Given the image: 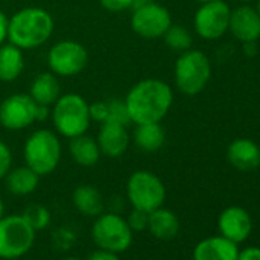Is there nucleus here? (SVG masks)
<instances>
[{
    "label": "nucleus",
    "mask_w": 260,
    "mask_h": 260,
    "mask_svg": "<svg viewBox=\"0 0 260 260\" xmlns=\"http://www.w3.org/2000/svg\"><path fill=\"white\" fill-rule=\"evenodd\" d=\"M96 143L101 155H106L109 158H119L121 155L125 153L128 147L130 135L124 124L104 121L101 122Z\"/></svg>",
    "instance_id": "obj_15"
},
{
    "label": "nucleus",
    "mask_w": 260,
    "mask_h": 260,
    "mask_svg": "<svg viewBox=\"0 0 260 260\" xmlns=\"http://www.w3.org/2000/svg\"><path fill=\"white\" fill-rule=\"evenodd\" d=\"M104 10L110 13H121L132 8L134 0H100Z\"/></svg>",
    "instance_id": "obj_31"
},
{
    "label": "nucleus",
    "mask_w": 260,
    "mask_h": 260,
    "mask_svg": "<svg viewBox=\"0 0 260 260\" xmlns=\"http://www.w3.org/2000/svg\"><path fill=\"white\" fill-rule=\"evenodd\" d=\"M8 17L4 11H0V46L8 40Z\"/></svg>",
    "instance_id": "obj_34"
},
{
    "label": "nucleus",
    "mask_w": 260,
    "mask_h": 260,
    "mask_svg": "<svg viewBox=\"0 0 260 260\" xmlns=\"http://www.w3.org/2000/svg\"><path fill=\"white\" fill-rule=\"evenodd\" d=\"M127 199L134 208L152 213L162 207L166 201V187L152 172H135L127 181Z\"/></svg>",
    "instance_id": "obj_7"
},
{
    "label": "nucleus",
    "mask_w": 260,
    "mask_h": 260,
    "mask_svg": "<svg viewBox=\"0 0 260 260\" xmlns=\"http://www.w3.org/2000/svg\"><path fill=\"white\" fill-rule=\"evenodd\" d=\"M22 216L26 219V222L36 231L45 230L49 225V222H51V213L48 211L46 207H43L40 204H32V205L26 207V210L23 211Z\"/></svg>",
    "instance_id": "obj_26"
},
{
    "label": "nucleus",
    "mask_w": 260,
    "mask_h": 260,
    "mask_svg": "<svg viewBox=\"0 0 260 260\" xmlns=\"http://www.w3.org/2000/svg\"><path fill=\"white\" fill-rule=\"evenodd\" d=\"M29 96L40 106H54L60 96V83L52 72H43L34 78L29 89Z\"/></svg>",
    "instance_id": "obj_20"
},
{
    "label": "nucleus",
    "mask_w": 260,
    "mask_h": 260,
    "mask_svg": "<svg viewBox=\"0 0 260 260\" xmlns=\"http://www.w3.org/2000/svg\"><path fill=\"white\" fill-rule=\"evenodd\" d=\"M64 260H80V258H77V257H69V258H64Z\"/></svg>",
    "instance_id": "obj_40"
},
{
    "label": "nucleus",
    "mask_w": 260,
    "mask_h": 260,
    "mask_svg": "<svg viewBox=\"0 0 260 260\" xmlns=\"http://www.w3.org/2000/svg\"><path fill=\"white\" fill-rule=\"evenodd\" d=\"M51 115L57 132L69 140L86 134L90 125L89 103L78 93L60 95Z\"/></svg>",
    "instance_id": "obj_3"
},
{
    "label": "nucleus",
    "mask_w": 260,
    "mask_h": 260,
    "mask_svg": "<svg viewBox=\"0 0 260 260\" xmlns=\"http://www.w3.org/2000/svg\"><path fill=\"white\" fill-rule=\"evenodd\" d=\"M51 115L49 112V106H37V121H45L48 116Z\"/></svg>",
    "instance_id": "obj_36"
},
{
    "label": "nucleus",
    "mask_w": 260,
    "mask_h": 260,
    "mask_svg": "<svg viewBox=\"0 0 260 260\" xmlns=\"http://www.w3.org/2000/svg\"><path fill=\"white\" fill-rule=\"evenodd\" d=\"M149 231L159 240H170L179 233L178 216L167 208H156L149 213Z\"/></svg>",
    "instance_id": "obj_19"
},
{
    "label": "nucleus",
    "mask_w": 260,
    "mask_h": 260,
    "mask_svg": "<svg viewBox=\"0 0 260 260\" xmlns=\"http://www.w3.org/2000/svg\"><path fill=\"white\" fill-rule=\"evenodd\" d=\"M52 32L54 19L43 8H23L8 20V40L22 51L45 45Z\"/></svg>",
    "instance_id": "obj_2"
},
{
    "label": "nucleus",
    "mask_w": 260,
    "mask_h": 260,
    "mask_svg": "<svg viewBox=\"0 0 260 260\" xmlns=\"http://www.w3.org/2000/svg\"><path fill=\"white\" fill-rule=\"evenodd\" d=\"M237 260H260V248L249 246V248L239 251Z\"/></svg>",
    "instance_id": "obj_33"
},
{
    "label": "nucleus",
    "mask_w": 260,
    "mask_h": 260,
    "mask_svg": "<svg viewBox=\"0 0 260 260\" xmlns=\"http://www.w3.org/2000/svg\"><path fill=\"white\" fill-rule=\"evenodd\" d=\"M172 25V16L169 10L155 0L149 2L147 5L132 10V17H130V26L134 32L147 40L161 39L166 31Z\"/></svg>",
    "instance_id": "obj_10"
},
{
    "label": "nucleus",
    "mask_w": 260,
    "mask_h": 260,
    "mask_svg": "<svg viewBox=\"0 0 260 260\" xmlns=\"http://www.w3.org/2000/svg\"><path fill=\"white\" fill-rule=\"evenodd\" d=\"M92 239L101 249L122 252L132 245L134 231L127 220L116 213H101L92 226Z\"/></svg>",
    "instance_id": "obj_6"
},
{
    "label": "nucleus",
    "mask_w": 260,
    "mask_h": 260,
    "mask_svg": "<svg viewBox=\"0 0 260 260\" xmlns=\"http://www.w3.org/2000/svg\"><path fill=\"white\" fill-rule=\"evenodd\" d=\"M69 153H71L72 159L78 166H83V167L95 166L100 161V156H101L96 140H93L92 137H89L86 134L78 135L75 138H71Z\"/></svg>",
    "instance_id": "obj_22"
},
{
    "label": "nucleus",
    "mask_w": 260,
    "mask_h": 260,
    "mask_svg": "<svg viewBox=\"0 0 260 260\" xmlns=\"http://www.w3.org/2000/svg\"><path fill=\"white\" fill-rule=\"evenodd\" d=\"M107 106H109L107 121L124 124V125H127L128 122H132V121H130V118H128V112H127L124 100H119V98L110 100V101H107Z\"/></svg>",
    "instance_id": "obj_27"
},
{
    "label": "nucleus",
    "mask_w": 260,
    "mask_h": 260,
    "mask_svg": "<svg viewBox=\"0 0 260 260\" xmlns=\"http://www.w3.org/2000/svg\"><path fill=\"white\" fill-rule=\"evenodd\" d=\"M25 68L23 51L13 43L0 46V81H14L20 77Z\"/></svg>",
    "instance_id": "obj_21"
},
{
    "label": "nucleus",
    "mask_w": 260,
    "mask_h": 260,
    "mask_svg": "<svg viewBox=\"0 0 260 260\" xmlns=\"http://www.w3.org/2000/svg\"><path fill=\"white\" fill-rule=\"evenodd\" d=\"M4 210H5V207H4V201H2V198H0V219L4 217Z\"/></svg>",
    "instance_id": "obj_37"
},
{
    "label": "nucleus",
    "mask_w": 260,
    "mask_h": 260,
    "mask_svg": "<svg viewBox=\"0 0 260 260\" xmlns=\"http://www.w3.org/2000/svg\"><path fill=\"white\" fill-rule=\"evenodd\" d=\"M37 103L29 93H14L0 104V124L8 130H23L37 121Z\"/></svg>",
    "instance_id": "obj_12"
},
{
    "label": "nucleus",
    "mask_w": 260,
    "mask_h": 260,
    "mask_svg": "<svg viewBox=\"0 0 260 260\" xmlns=\"http://www.w3.org/2000/svg\"><path fill=\"white\" fill-rule=\"evenodd\" d=\"M211 78L210 58L196 49L181 52L175 63V83L176 87L185 95L201 93Z\"/></svg>",
    "instance_id": "obj_5"
},
{
    "label": "nucleus",
    "mask_w": 260,
    "mask_h": 260,
    "mask_svg": "<svg viewBox=\"0 0 260 260\" xmlns=\"http://www.w3.org/2000/svg\"><path fill=\"white\" fill-rule=\"evenodd\" d=\"M255 10H257V13H258V16H260V0L257 2V8H255Z\"/></svg>",
    "instance_id": "obj_39"
},
{
    "label": "nucleus",
    "mask_w": 260,
    "mask_h": 260,
    "mask_svg": "<svg viewBox=\"0 0 260 260\" xmlns=\"http://www.w3.org/2000/svg\"><path fill=\"white\" fill-rule=\"evenodd\" d=\"M75 208L84 216H100L103 213V198L93 185H80L72 194Z\"/></svg>",
    "instance_id": "obj_24"
},
{
    "label": "nucleus",
    "mask_w": 260,
    "mask_h": 260,
    "mask_svg": "<svg viewBox=\"0 0 260 260\" xmlns=\"http://www.w3.org/2000/svg\"><path fill=\"white\" fill-rule=\"evenodd\" d=\"M228 31L240 43L257 42L260 39V16L255 8L242 5L231 11Z\"/></svg>",
    "instance_id": "obj_14"
},
{
    "label": "nucleus",
    "mask_w": 260,
    "mask_h": 260,
    "mask_svg": "<svg viewBox=\"0 0 260 260\" xmlns=\"http://www.w3.org/2000/svg\"><path fill=\"white\" fill-rule=\"evenodd\" d=\"M242 46H243L245 55H248V57H255L257 52H258L257 42H245V43H242Z\"/></svg>",
    "instance_id": "obj_35"
},
{
    "label": "nucleus",
    "mask_w": 260,
    "mask_h": 260,
    "mask_svg": "<svg viewBox=\"0 0 260 260\" xmlns=\"http://www.w3.org/2000/svg\"><path fill=\"white\" fill-rule=\"evenodd\" d=\"M162 39H164L166 45L172 51H176V52L188 51L193 43V39H191V34L188 32V29L181 25H173V23L166 31Z\"/></svg>",
    "instance_id": "obj_25"
},
{
    "label": "nucleus",
    "mask_w": 260,
    "mask_h": 260,
    "mask_svg": "<svg viewBox=\"0 0 260 260\" xmlns=\"http://www.w3.org/2000/svg\"><path fill=\"white\" fill-rule=\"evenodd\" d=\"M237 2H243V4H248V2H251V0H237Z\"/></svg>",
    "instance_id": "obj_41"
},
{
    "label": "nucleus",
    "mask_w": 260,
    "mask_h": 260,
    "mask_svg": "<svg viewBox=\"0 0 260 260\" xmlns=\"http://www.w3.org/2000/svg\"><path fill=\"white\" fill-rule=\"evenodd\" d=\"M127 223H128V226H130V230H132V231L141 233V231L147 230V225H149V213L134 208L132 213L128 214Z\"/></svg>",
    "instance_id": "obj_28"
},
{
    "label": "nucleus",
    "mask_w": 260,
    "mask_h": 260,
    "mask_svg": "<svg viewBox=\"0 0 260 260\" xmlns=\"http://www.w3.org/2000/svg\"><path fill=\"white\" fill-rule=\"evenodd\" d=\"M199 5H204V4H208V2H213V0H194Z\"/></svg>",
    "instance_id": "obj_38"
},
{
    "label": "nucleus",
    "mask_w": 260,
    "mask_h": 260,
    "mask_svg": "<svg viewBox=\"0 0 260 260\" xmlns=\"http://www.w3.org/2000/svg\"><path fill=\"white\" fill-rule=\"evenodd\" d=\"M5 179L10 193L16 196H26L31 194L39 187L40 176L28 166H23V167L11 169L5 176Z\"/></svg>",
    "instance_id": "obj_23"
},
{
    "label": "nucleus",
    "mask_w": 260,
    "mask_h": 260,
    "mask_svg": "<svg viewBox=\"0 0 260 260\" xmlns=\"http://www.w3.org/2000/svg\"><path fill=\"white\" fill-rule=\"evenodd\" d=\"M23 156L26 166L39 176L52 173L61 158V143L58 137L48 128L36 130L25 143Z\"/></svg>",
    "instance_id": "obj_4"
},
{
    "label": "nucleus",
    "mask_w": 260,
    "mask_h": 260,
    "mask_svg": "<svg viewBox=\"0 0 260 260\" xmlns=\"http://www.w3.org/2000/svg\"><path fill=\"white\" fill-rule=\"evenodd\" d=\"M134 143L146 153L158 152L166 143V130L161 122L137 124L134 130Z\"/></svg>",
    "instance_id": "obj_18"
},
{
    "label": "nucleus",
    "mask_w": 260,
    "mask_h": 260,
    "mask_svg": "<svg viewBox=\"0 0 260 260\" xmlns=\"http://www.w3.org/2000/svg\"><path fill=\"white\" fill-rule=\"evenodd\" d=\"M124 103L134 124L161 122L172 109L173 90L162 80L146 78L128 90Z\"/></svg>",
    "instance_id": "obj_1"
},
{
    "label": "nucleus",
    "mask_w": 260,
    "mask_h": 260,
    "mask_svg": "<svg viewBox=\"0 0 260 260\" xmlns=\"http://www.w3.org/2000/svg\"><path fill=\"white\" fill-rule=\"evenodd\" d=\"M11 164H13V153L4 141H0V181L5 179V176L11 170Z\"/></svg>",
    "instance_id": "obj_29"
},
{
    "label": "nucleus",
    "mask_w": 260,
    "mask_h": 260,
    "mask_svg": "<svg viewBox=\"0 0 260 260\" xmlns=\"http://www.w3.org/2000/svg\"><path fill=\"white\" fill-rule=\"evenodd\" d=\"M86 48L74 40H61L55 43L48 54V64L52 74L60 77L78 75L87 66Z\"/></svg>",
    "instance_id": "obj_9"
},
{
    "label": "nucleus",
    "mask_w": 260,
    "mask_h": 260,
    "mask_svg": "<svg viewBox=\"0 0 260 260\" xmlns=\"http://www.w3.org/2000/svg\"><path fill=\"white\" fill-rule=\"evenodd\" d=\"M226 159L240 172H252L260 166V147L248 138L234 140L226 149Z\"/></svg>",
    "instance_id": "obj_16"
},
{
    "label": "nucleus",
    "mask_w": 260,
    "mask_h": 260,
    "mask_svg": "<svg viewBox=\"0 0 260 260\" xmlns=\"http://www.w3.org/2000/svg\"><path fill=\"white\" fill-rule=\"evenodd\" d=\"M36 239V230L23 216L0 219V257L11 260L25 255Z\"/></svg>",
    "instance_id": "obj_8"
},
{
    "label": "nucleus",
    "mask_w": 260,
    "mask_h": 260,
    "mask_svg": "<svg viewBox=\"0 0 260 260\" xmlns=\"http://www.w3.org/2000/svg\"><path fill=\"white\" fill-rule=\"evenodd\" d=\"M89 115H90V121H96L100 124L107 121V116H109L107 101H95L89 104Z\"/></svg>",
    "instance_id": "obj_30"
},
{
    "label": "nucleus",
    "mask_w": 260,
    "mask_h": 260,
    "mask_svg": "<svg viewBox=\"0 0 260 260\" xmlns=\"http://www.w3.org/2000/svg\"><path fill=\"white\" fill-rule=\"evenodd\" d=\"M230 16L231 8L223 0H213L199 7L193 19V25L198 36L204 40H217L226 34Z\"/></svg>",
    "instance_id": "obj_11"
},
{
    "label": "nucleus",
    "mask_w": 260,
    "mask_h": 260,
    "mask_svg": "<svg viewBox=\"0 0 260 260\" xmlns=\"http://www.w3.org/2000/svg\"><path fill=\"white\" fill-rule=\"evenodd\" d=\"M237 243L223 236L207 237L201 240L193 251V260H237Z\"/></svg>",
    "instance_id": "obj_17"
},
{
    "label": "nucleus",
    "mask_w": 260,
    "mask_h": 260,
    "mask_svg": "<svg viewBox=\"0 0 260 260\" xmlns=\"http://www.w3.org/2000/svg\"><path fill=\"white\" fill-rule=\"evenodd\" d=\"M87 260H119L118 254L116 252H112V251H106V249H101L98 248L96 251H93Z\"/></svg>",
    "instance_id": "obj_32"
},
{
    "label": "nucleus",
    "mask_w": 260,
    "mask_h": 260,
    "mask_svg": "<svg viewBox=\"0 0 260 260\" xmlns=\"http://www.w3.org/2000/svg\"><path fill=\"white\" fill-rule=\"evenodd\" d=\"M217 226L223 237L234 243H240L251 234L252 222L248 211L242 207H228L220 213Z\"/></svg>",
    "instance_id": "obj_13"
}]
</instances>
